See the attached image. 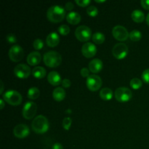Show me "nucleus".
I'll use <instances>...</instances> for the list:
<instances>
[{
	"instance_id": "obj_4",
	"label": "nucleus",
	"mask_w": 149,
	"mask_h": 149,
	"mask_svg": "<svg viewBox=\"0 0 149 149\" xmlns=\"http://www.w3.org/2000/svg\"><path fill=\"white\" fill-rule=\"evenodd\" d=\"M3 99L6 103L11 106H16L22 103V95L15 90H8L3 94Z\"/></svg>"
},
{
	"instance_id": "obj_2",
	"label": "nucleus",
	"mask_w": 149,
	"mask_h": 149,
	"mask_svg": "<svg viewBox=\"0 0 149 149\" xmlns=\"http://www.w3.org/2000/svg\"><path fill=\"white\" fill-rule=\"evenodd\" d=\"M33 130L37 134H44L48 131L49 124L48 119L43 115H39L35 117L31 124Z\"/></svg>"
},
{
	"instance_id": "obj_40",
	"label": "nucleus",
	"mask_w": 149,
	"mask_h": 149,
	"mask_svg": "<svg viewBox=\"0 0 149 149\" xmlns=\"http://www.w3.org/2000/svg\"><path fill=\"white\" fill-rule=\"evenodd\" d=\"M4 106H5V103H4V99H1V100H0V109L2 110V109H4Z\"/></svg>"
},
{
	"instance_id": "obj_21",
	"label": "nucleus",
	"mask_w": 149,
	"mask_h": 149,
	"mask_svg": "<svg viewBox=\"0 0 149 149\" xmlns=\"http://www.w3.org/2000/svg\"><path fill=\"white\" fill-rule=\"evenodd\" d=\"M131 17H132V20L134 22L140 23L144 21V20H145V15H144V13L141 10H135L132 13Z\"/></svg>"
},
{
	"instance_id": "obj_24",
	"label": "nucleus",
	"mask_w": 149,
	"mask_h": 149,
	"mask_svg": "<svg viewBox=\"0 0 149 149\" xmlns=\"http://www.w3.org/2000/svg\"><path fill=\"white\" fill-rule=\"evenodd\" d=\"M40 95V91L37 87H32L28 90L27 97L31 100H36Z\"/></svg>"
},
{
	"instance_id": "obj_29",
	"label": "nucleus",
	"mask_w": 149,
	"mask_h": 149,
	"mask_svg": "<svg viewBox=\"0 0 149 149\" xmlns=\"http://www.w3.org/2000/svg\"><path fill=\"white\" fill-rule=\"evenodd\" d=\"M58 30L60 34L62 36H67L70 33V28L67 25H61Z\"/></svg>"
},
{
	"instance_id": "obj_1",
	"label": "nucleus",
	"mask_w": 149,
	"mask_h": 149,
	"mask_svg": "<svg viewBox=\"0 0 149 149\" xmlns=\"http://www.w3.org/2000/svg\"><path fill=\"white\" fill-rule=\"evenodd\" d=\"M65 17V10L60 5H53L48 9L47 17L50 22L58 23L63 21Z\"/></svg>"
},
{
	"instance_id": "obj_42",
	"label": "nucleus",
	"mask_w": 149,
	"mask_h": 149,
	"mask_svg": "<svg viewBox=\"0 0 149 149\" xmlns=\"http://www.w3.org/2000/svg\"><path fill=\"white\" fill-rule=\"evenodd\" d=\"M146 23L148 24V26H149V13L147 15V17H146Z\"/></svg>"
},
{
	"instance_id": "obj_27",
	"label": "nucleus",
	"mask_w": 149,
	"mask_h": 149,
	"mask_svg": "<svg viewBox=\"0 0 149 149\" xmlns=\"http://www.w3.org/2000/svg\"><path fill=\"white\" fill-rule=\"evenodd\" d=\"M130 87H132L133 90H139V89L141 88V87L143 86V82L141 79L138 78H134L132 79H131L130 83Z\"/></svg>"
},
{
	"instance_id": "obj_22",
	"label": "nucleus",
	"mask_w": 149,
	"mask_h": 149,
	"mask_svg": "<svg viewBox=\"0 0 149 149\" xmlns=\"http://www.w3.org/2000/svg\"><path fill=\"white\" fill-rule=\"evenodd\" d=\"M46 70L45 68L42 66H36L32 71V74H33V77L38 79H41L46 77Z\"/></svg>"
},
{
	"instance_id": "obj_8",
	"label": "nucleus",
	"mask_w": 149,
	"mask_h": 149,
	"mask_svg": "<svg viewBox=\"0 0 149 149\" xmlns=\"http://www.w3.org/2000/svg\"><path fill=\"white\" fill-rule=\"evenodd\" d=\"M37 111V106L32 101H29L25 103L23 107L22 114L26 119H31L35 116Z\"/></svg>"
},
{
	"instance_id": "obj_37",
	"label": "nucleus",
	"mask_w": 149,
	"mask_h": 149,
	"mask_svg": "<svg viewBox=\"0 0 149 149\" xmlns=\"http://www.w3.org/2000/svg\"><path fill=\"white\" fill-rule=\"evenodd\" d=\"M141 4L145 10H149V0H142L141 1Z\"/></svg>"
},
{
	"instance_id": "obj_9",
	"label": "nucleus",
	"mask_w": 149,
	"mask_h": 149,
	"mask_svg": "<svg viewBox=\"0 0 149 149\" xmlns=\"http://www.w3.org/2000/svg\"><path fill=\"white\" fill-rule=\"evenodd\" d=\"M112 34L114 39L119 42H125L130 37V33L126 28L122 26H116L112 30Z\"/></svg>"
},
{
	"instance_id": "obj_15",
	"label": "nucleus",
	"mask_w": 149,
	"mask_h": 149,
	"mask_svg": "<svg viewBox=\"0 0 149 149\" xmlns=\"http://www.w3.org/2000/svg\"><path fill=\"white\" fill-rule=\"evenodd\" d=\"M103 68V62L98 58L92 60L89 63V70L93 74H97L100 72Z\"/></svg>"
},
{
	"instance_id": "obj_16",
	"label": "nucleus",
	"mask_w": 149,
	"mask_h": 149,
	"mask_svg": "<svg viewBox=\"0 0 149 149\" xmlns=\"http://www.w3.org/2000/svg\"><path fill=\"white\" fill-rule=\"evenodd\" d=\"M47 81L51 85L58 86L62 83L63 80L61 79V75L57 71H51L47 75Z\"/></svg>"
},
{
	"instance_id": "obj_33",
	"label": "nucleus",
	"mask_w": 149,
	"mask_h": 149,
	"mask_svg": "<svg viewBox=\"0 0 149 149\" xmlns=\"http://www.w3.org/2000/svg\"><path fill=\"white\" fill-rule=\"evenodd\" d=\"M6 39L10 44H14L17 42V37H16L14 33H9V34H7Z\"/></svg>"
},
{
	"instance_id": "obj_28",
	"label": "nucleus",
	"mask_w": 149,
	"mask_h": 149,
	"mask_svg": "<svg viewBox=\"0 0 149 149\" xmlns=\"http://www.w3.org/2000/svg\"><path fill=\"white\" fill-rule=\"evenodd\" d=\"M87 14L90 17H96L98 15V10L95 6H89L87 9Z\"/></svg>"
},
{
	"instance_id": "obj_38",
	"label": "nucleus",
	"mask_w": 149,
	"mask_h": 149,
	"mask_svg": "<svg viewBox=\"0 0 149 149\" xmlns=\"http://www.w3.org/2000/svg\"><path fill=\"white\" fill-rule=\"evenodd\" d=\"M74 4H73L72 2H70V1L69 2H67L65 5V10H68V11H71V10L74 9Z\"/></svg>"
},
{
	"instance_id": "obj_20",
	"label": "nucleus",
	"mask_w": 149,
	"mask_h": 149,
	"mask_svg": "<svg viewBox=\"0 0 149 149\" xmlns=\"http://www.w3.org/2000/svg\"><path fill=\"white\" fill-rule=\"evenodd\" d=\"M52 97L54 100L58 102L63 100L65 97V91L63 87H56L52 92Z\"/></svg>"
},
{
	"instance_id": "obj_43",
	"label": "nucleus",
	"mask_w": 149,
	"mask_h": 149,
	"mask_svg": "<svg viewBox=\"0 0 149 149\" xmlns=\"http://www.w3.org/2000/svg\"><path fill=\"white\" fill-rule=\"evenodd\" d=\"M95 2L96 3H104L106 2L105 0H103V1H100V0H95Z\"/></svg>"
},
{
	"instance_id": "obj_3",
	"label": "nucleus",
	"mask_w": 149,
	"mask_h": 149,
	"mask_svg": "<svg viewBox=\"0 0 149 149\" xmlns=\"http://www.w3.org/2000/svg\"><path fill=\"white\" fill-rule=\"evenodd\" d=\"M44 63L49 68H56L61 65L62 57L55 51H49L44 55Z\"/></svg>"
},
{
	"instance_id": "obj_10",
	"label": "nucleus",
	"mask_w": 149,
	"mask_h": 149,
	"mask_svg": "<svg viewBox=\"0 0 149 149\" xmlns=\"http://www.w3.org/2000/svg\"><path fill=\"white\" fill-rule=\"evenodd\" d=\"M9 58L13 62H19L24 57V51L20 45H14L9 50Z\"/></svg>"
},
{
	"instance_id": "obj_39",
	"label": "nucleus",
	"mask_w": 149,
	"mask_h": 149,
	"mask_svg": "<svg viewBox=\"0 0 149 149\" xmlns=\"http://www.w3.org/2000/svg\"><path fill=\"white\" fill-rule=\"evenodd\" d=\"M52 149H63V146L60 143H55L52 146Z\"/></svg>"
},
{
	"instance_id": "obj_35",
	"label": "nucleus",
	"mask_w": 149,
	"mask_h": 149,
	"mask_svg": "<svg viewBox=\"0 0 149 149\" xmlns=\"http://www.w3.org/2000/svg\"><path fill=\"white\" fill-rule=\"evenodd\" d=\"M80 74L82 77L84 78H88L90 77V70L87 68H81V71H80Z\"/></svg>"
},
{
	"instance_id": "obj_30",
	"label": "nucleus",
	"mask_w": 149,
	"mask_h": 149,
	"mask_svg": "<svg viewBox=\"0 0 149 149\" xmlns=\"http://www.w3.org/2000/svg\"><path fill=\"white\" fill-rule=\"evenodd\" d=\"M72 124V119L70 117L64 118L63 120V127L65 130H69Z\"/></svg>"
},
{
	"instance_id": "obj_7",
	"label": "nucleus",
	"mask_w": 149,
	"mask_h": 149,
	"mask_svg": "<svg viewBox=\"0 0 149 149\" xmlns=\"http://www.w3.org/2000/svg\"><path fill=\"white\" fill-rule=\"evenodd\" d=\"M129 53L128 47L125 44L120 42L114 45L112 49V54L117 60H123L127 56Z\"/></svg>"
},
{
	"instance_id": "obj_12",
	"label": "nucleus",
	"mask_w": 149,
	"mask_h": 149,
	"mask_svg": "<svg viewBox=\"0 0 149 149\" xmlns=\"http://www.w3.org/2000/svg\"><path fill=\"white\" fill-rule=\"evenodd\" d=\"M14 74L19 79H27L31 74V68L24 63L18 64L14 68Z\"/></svg>"
},
{
	"instance_id": "obj_17",
	"label": "nucleus",
	"mask_w": 149,
	"mask_h": 149,
	"mask_svg": "<svg viewBox=\"0 0 149 149\" xmlns=\"http://www.w3.org/2000/svg\"><path fill=\"white\" fill-rule=\"evenodd\" d=\"M42 60V55L39 52H32L28 55L27 63L30 65H36L39 64Z\"/></svg>"
},
{
	"instance_id": "obj_25",
	"label": "nucleus",
	"mask_w": 149,
	"mask_h": 149,
	"mask_svg": "<svg viewBox=\"0 0 149 149\" xmlns=\"http://www.w3.org/2000/svg\"><path fill=\"white\" fill-rule=\"evenodd\" d=\"M105 35L103 33H100V32H96L93 34V41L95 44H97V45H101L103 42H105Z\"/></svg>"
},
{
	"instance_id": "obj_41",
	"label": "nucleus",
	"mask_w": 149,
	"mask_h": 149,
	"mask_svg": "<svg viewBox=\"0 0 149 149\" xmlns=\"http://www.w3.org/2000/svg\"><path fill=\"white\" fill-rule=\"evenodd\" d=\"M1 83V90H0V93H3V91H4V84H3V81H0Z\"/></svg>"
},
{
	"instance_id": "obj_31",
	"label": "nucleus",
	"mask_w": 149,
	"mask_h": 149,
	"mask_svg": "<svg viewBox=\"0 0 149 149\" xmlns=\"http://www.w3.org/2000/svg\"><path fill=\"white\" fill-rule=\"evenodd\" d=\"M33 47L36 50H39V49H42L44 47V42L42 39H36L33 41Z\"/></svg>"
},
{
	"instance_id": "obj_34",
	"label": "nucleus",
	"mask_w": 149,
	"mask_h": 149,
	"mask_svg": "<svg viewBox=\"0 0 149 149\" xmlns=\"http://www.w3.org/2000/svg\"><path fill=\"white\" fill-rule=\"evenodd\" d=\"M141 77H142V79L144 82L149 84V68L144 70Z\"/></svg>"
},
{
	"instance_id": "obj_36",
	"label": "nucleus",
	"mask_w": 149,
	"mask_h": 149,
	"mask_svg": "<svg viewBox=\"0 0 149 149\" xmlns=\"http://www.w3.org/2000/svg\"><path fill=\"white\" fill-rule=\"evenodd\" d=\"M61 84H62L63 87H64V88H68V87H70V86H71V83L69 79H64L62 81V83H61Z\"/></svg>"
},
{
	"instance_id": "obj_6",
	"label": "nucleus",
	"mask_w": 149,
	"mask_h": 149,
	"mask_svg": "<svg viewBox=\"0 0 149 149\" xmlns=\"http://www.w3.org/2000/svg\"><path fill=\"white\" fill-rule=\"evenodd\" d=\"M75 36L79 42H87L92 36L91 29L87 26H79L75 31Z\"/></svg>"
},
{
	"instance_id": "obj_13",
	"label": "nucleus",
	"mask_w": 149,
	"mask_h": 149,
	"mask_svg": "<svg viewBox=\"0 0 149 149\" xmlns=\"http://www.w3.org/2000/svg\"><path fill=\"white\" fill-rule=\"evenodd\" d=\"M13 133L16 138L23 139V138L29 136V135L30 134V130L26 125L20 124L15 127L14 130H13Z\"/></svg>"
},
{
	"instance_id": "obj_32",
	"label": "nucleus",
	"mask_w": 149,
	"mask_h": 149,
	"mask_svg": "<svg viewBox=\"0 0 149 149\" xmlns=\"http://www.w3.org/2000/svg\"><path fill=\"white\" fill-rule=\"evenodd\" d=\"M76 4L79 7H87L91 3L90 0H76Z\"/></svg>"
},
{
	"instance_id": "obj_26",
	"label": "nucleus",
	"mask_w": 149,
	"mask_h": 149,
	"mask_svg": "<svg viewBox=\"0 0 149 149\" xmlns=\"http://www.w3.org/2000/svg\"><path fill=\"white\" fill-rule=\"evenodd\" d=\"M142 38V33L138 30H133L130 33V39L132 42H138Z\"/></svg>"
},
{
	"instance_id": "obj_11",
	"label": "nucleus",
	"mask_w": 149,
	"mask_h": 149,
	"mask_svg": "<svg viewBox=\"0 0 149 149\" xmlns=\"http://www.w3.org/2000/svg\"><path fill=\"white\" fill-rule=\"evenodd\" d=\"M86 84L90 91H97L102 86V79L97 75H90L87 78Z\"/></svg>"
},
{
	"instance_id": "obj_5",
	"label": "nucleus",
	"mask_w": 149,
	"mask_h": 149,
	"mask_svg": "<svg viewBox=\"0 0 149 149\" xmlns=\"http://www.w3.org/2000/svg\"><path fill=\"white\" fill-rule=\"evenodd\" d=\"M115 98L120 103H126L130 101L132 97V93L127 87H119L114 93Z\"/></svg>"
},
{
	"instance_id": "obj_23",
	"label": "nucleus",
	"mask_w": 149,
	"mask_h": 149,
	"mask_svg": "<svg viewBox=\"0 0 149 149\" xmlns=\"http://www.w3.org/2000/svg\"><path fill=\"white\" fill-rule=\"evenodd\" d=\"M113 91L110 88H108V87L103 88L100 91V98L103 100H106V101L111 100L112 97H113Z\"/></svg>"
},
{
	"instance_id": "obj_14",
	"label": "nucleus",
	"mask_w": 149,
	"mask_h": 149,
	"mask_svg": "<svg viewBox=\"0 0 149 149\" xmlns=\"http://www.w3.org/2000/svg\"><path fill=\"white\" fill-rule=\"evenodd\" d=\"M81 53L85 58H93L97 53V47L91 42H87L81 47Z\"/></svg>"
},
{
	"instance_id": "obj_18",
	"label": "nucleus",
	"mask_w": 149,
	"mask_h": 149,
	"mask_svg": "<svg viewBox=\"0 0 149 149\" xmlns=\"http://www.w3.org/2000/svg\"><path fill=\"white\" fill-rule=\"evenodd\" d=\"M60 42V37L58 34L55 32H52L49 33L46 39V43L49 47H55L58 45Z\"/></svg>"
},
{
	"instance_id": "obj_19",
	"label": "nucleus",
	"mask_w": 149,
	"mask_h": 149,
	"mask_svg": "<svg viewBox=\"0 0 149 149\" xmlns=\"http://www.w3.org/2000/svg\"><path fill=\"white\" fill-rule=\"evenodd\" d=\"M81 15L76 12H70L66 15V20L71 25H77L81 21Z\"/></svg>"
}]
</instances>
